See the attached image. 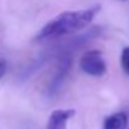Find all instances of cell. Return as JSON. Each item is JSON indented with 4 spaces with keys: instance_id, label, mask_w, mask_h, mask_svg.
<instances>
[{
    "instance_id": "5",
    "label": "cell",
    "mask_w": 129,
    "mask_h": 129,
    "mask_svg": "<svg viewBox=\"0 0 129 129\" xmlns=\"http://www.w3.org/2000/svg\"><path fill=\"white\" fill-rule=\"evenodd\" d=\"M126 125H128V114L120 111L108 116L104 121L103 129H125Z\"/></svg>"
},
{
    "instance_id": "7",
    "label": "cell",
    "mask_w": 129,
    "mask_h": 129,
    "mask_svg": "<svg viewBox=\"0 0 129 129\" xmlns=\"http://www.w3.org/2000/svg\"><path fill=\"white\" fill-rule=\"evenodd\" d=\"M7 74V62L4 59H0V79Z\"/></svg>"
},
{
    "instance_id": "4",
    "label": "cell",
    "mask_w": 129,
    "mask_h": 129,
    "mask_svg": "<svg viewBox=\"0 0 129 129\" xmlns=\"http://www.w3.org/2000/svg\"><path fill=\"white\" fill-rule=\"evenodd\" d=\"M75 115L74 109H58L54 110L49 119L47 129H66L67 121Z\"/></svg>"
},
{
    "instance_id": "1",
    "label": "cell",
    "mask_w": 129,
    "mask_h": 129,
    "mask_svg": "<svg viewBox=\"0 0 129 129\" xmlns=\"http://www.w3.org/2000/svg\"><path fill=\"white\" fill-rule=\"evenodd\" d=\"M99 9L100 7L96 5L85 10L62 13L58 17H56L53 20L47 23L37 34L36 39L37 41L53 39V38H58L62 36L74 33L76 30H80L91 23L94 17L98 14Z\"/></svg>"
},
{
    "instance_id": "2",
    "label": "cell",
    "mask_w": 129,
    "mask_h": 129,
    "mask_svg": "<svg viewBox=\"0 0 129 129\" xmlns=\"http://www.w3.org/2000/svg\"><path fill=\"white\" fill-rule=\"evenodd\" d=\"M81 70L91 76H103L106 72V64L100 51H89L80 59Z\"/></svg>"
},
{
    "instance_id": "3",
    "label": "cell",
    "mask_w": 129,
    "mask_h": 129,
    "mask_svg": "<svg viewBox=\"0 0 129 129\" xmlns=\"http://www.w3.org/2000/svg\"><path fill=\"white\" fill-rule=\"evenodd\" d=\"M71 67V57L69 56V53H64V54H61L59 58H58V63H57V67H56V71L48 84V89H47V92L49 96H53L58 92V90L61 89L64 79H66L67 74H69V70Z\"/></svg>"
},
{
    "instance_id": "6",
    "label": "cell",
    "mask_w": 129,
    "mask_h": 129,
    "mask_svg": "<svg viewBox=\"0 0 129 129\" xmlns=\"http://www.w3.org/2000/svg\"><path fill=\"white\" fill-rule=\"evenodd\" d=\"M120 63H121L123 71L129 76V47H125L123 49L121 57H120Z\"/></svg>"
}]
</instances>
